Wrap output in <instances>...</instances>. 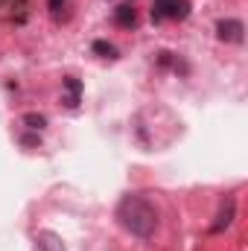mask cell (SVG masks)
<instances>
[{"label":"cell","mask_w":248,"mask_h":251,"mask_svg":"<svg viewBox=\"0 0 248 251\" xmlns=\"http://www.w3.org/2000/svg\"><path fill=\"white\" fill-rule=\"evenodd\" d=\"M114 216H117L120 228H125L128 234H134V237H140V240H149V237L155 234V228H158V210H155V204H152L146 196H140V193L123 196L120 204H117V210H114Z\"/></svg>","instance_id":"cell-1"},{"label":"cell","mask_w":248,"mask_h":251,"mask_svg":"<svg viewBox=\"0 0 248 251\" xmlns=\"http://www.w3.org/2000/svg\"><path fill=\"white\" fill-rule=\"evenodd\" d=\"M187 15H190L187 0H155L152 9V21H184Z\"/></svg>","instance_id":"cell-2"},{"label":"cell","mask_w":248,"mask_h":251,"mask_svg":"<svg viewBox=\"0 0 248 251\" xmlns=\"http://www.w3.org/2000/svg\"><path fill=\"white\" fill-rule=\"evenodd\" d=\"M216 32H219V38H222V41H234V44H240V41H243V32H246V26H243V21H234V18H228V21H219Z\"/></svg>","instance_id":"cell-3"},{"label":"cell","mask_w":248,"mask_h":251,"mask_svg":"<svg viewBox=\"0 0 248 251\" xmlns=\"http://www.w3.org/2000/svg\"><path fill=\"white\" fill-rule=\"evenodd\" d=\"M35 249L38 251H67V246H64V240L59 234H53V231H38V234H35Z\"/></svg>","instance_id":"cell-4"},{"label":"cell","mask_w":248,"mask_h":251,"mask_svg":"<svg viewBox=\"0 0 248 251\" xmlns=\"http://www.w3.org/2000/svg\"><path fill=\"white\" fill-rule=\"evenodd\" d=\"M234 213H237V201H234V199H228V201H225V207H222V213H219V216H216V222L210 225V231H213V234H219L222 228H228V225L234 222Z\"/></svg>","instance_id":"cell-5"},{"label":"cell","mask_w":248,"mask_h":251,"mask_svg":"<svg viewBox=\"0 0 248 251\" xmlns=\"http://www.w3.org/2000/svg\"><path fill=\"white\" fill-rule=\"evenodd\" d=\"M26 0H0V18H24Z\"/></svg>","instance_id":"cell-6"},{"label":"cell","mask_w":248,"mask_h":251,"mask_svg":"<svg viewBox=\"0 0 248 251\" xmlns=\"http://www.w3.org/2000/svg\"><path fill=\"white\" fill-rule=\"evenodd\" d=\"M114 18H117V24L120 26H134L137 24V12H134V6H117V12H114Z\"/></svg>","instance_id":"cell-7"},{"label":"cell","mask_w":248,"mask_h":251,"mask_svg":"<svg viewBox=\"0 0 248 251\" xmlns=\"http://www.w3.org/2000/svg\"><path fill=\"white\" fill-rule=\"evenodd\" d=\"M64 88H67V94H70V97H67V105L76 108V105H79V91H82V85H79L73 76H67V79H64Z\"/></svg>","instance_id":"cell-8"},{"label":"cell","mask_w":248,"mask_h":251,"mask_svg":"<svg viewBox=\"0 0 248 251\" xmlns=\"http://www.w3.org/2000/svg\"><path fill=\"white\" fill-rule=\"evenodd\" d=\"M24 123L29 126V128H38V131H41V128L47 126V117H44V114H24Z\"/></svg>","instance_id":"cell-9"},{"label":"cell","mask_w":248,"mask_h":251,"mask_svg":"<svg viewBox=\"0 0 248 251\" xmlns=\"http://www.w3.org/2000/svg\"><path fill=\"white\" fill-rule=\"evenodd\" d=\"M94 53H105L108 59H114V53H117V50H114L108 41H94Z\"/></svg>","instance_id":"cell-10"},{"label":"cell","mask_w":248,"mask_h":251,"mask_svg":"<svg viewBox=\"0 0 248 251\" xmlns=\"http://www.w3.org/2000/svg\"><path fill=\"white\" fill-rule=\"evenodd\" d=\"M64 3H67V0H50V9H53V12H59Z\"/></svg>","instance_id":"cell-11"}]
</instances>
